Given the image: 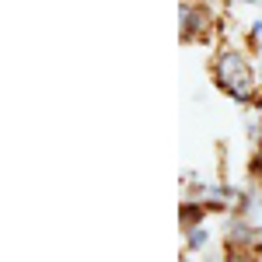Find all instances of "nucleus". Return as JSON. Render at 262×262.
<instances>
[{"label":"nucleus","instance_id":"obj_1","mask_svg":"<svg viewBox=\"0 0 262 262\" xmlns=\"http://www.w3.org/2000/svg\"><path fill=\"white\" fill-rule=\"evenodd\" d=\"M217 81L234 98H248L252 95V70H248V63L238 53H224L221 60H217Z\"/></svg>","mask_w":262,"mask_h":262}]
</instances>
